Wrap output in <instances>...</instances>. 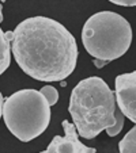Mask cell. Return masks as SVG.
<instances>
[{
    "label": "cell",
    "instance_id": "6da1fadb",
    "mask_svg": "<svg viewBox=\"0 0 136 153\" xmlns=\"http://www.w3.org/2000/svg\"><path fill=\"white\" fill-rule=\"evenodd\" d=\"M11 52L26 75L40 81H61L75 71V37L57 20L33 16L14 30Z\"/></svg>",
    "mask_w": 136,
    "mask_h": 153
},
{
    "label": "cell",
    "instance_id": "7a4b0ae2",
    "mask_svg": "<svg viewBox=\"0 0 136 153\" xmlns=\"http://www.w3.org/2000/svg\"><path fill=\"white\" fill-rule=\"evenodd\" d=\"M116 99L106 83L98 76L79 81L70 98V111L79 136L93 140L102 130L116 123Z\"/></svg>",
    "mask_w": 136,
    "mask_h": 153
},
{
    "label": "cell",
    "instance_id": "3957f363",
    "mask_svg": "<svg viewBox=\"0 0 136 153\" xmlns=\"http://www.w3.org/2000/svg\"><path fill=\"white\" fill-rule=\"evenodd\" d=\"M82 42L93 58L110 62L128 52L132 42V29L120 14L101 11L86 20L82 30Z\"/></svg>",
    "mask_w": 136,
    "mask_h": 153
},
{
    "label": "cell",
    "instance_id": "277c9868",
    "mask_svg": "<svg viewBox=\"0 0 136 153\" xmlns=\"http://www.w3.org/2000/svg\"><path fill=\"white\" fill-rule=\"evenodd\" d=\"M3 118L12 136L22 142H29L49 126L50 104L40 91L20 90L6 99Z\"/></svg>",
    "mask_w": 136,
    "mask_h": 153
},
{
    "label": "cell",
    "instance_id": "5b68a950",
    "mask_svg": "<svg viewBox=\"0 0 136 153\" xmlns=\"http://www.w3.org/2000/svg\"><path fill=\"white\" fill-rule=\"evenodd\" d=\"M114 92L121 113L136 125V71L117 76Z\"/></svg>",
    "mask_w": 136,
    "mask_h": 153
},
{
    "label": "cell",
    "instance_id": "8992f818",
    "mask_svg": "<svg viewBox=\"0 0 136 153\" xmlns=\"http://www.w3.org/2000/svg\"><path fill=\"white\" fill-rule=\"evenodd\" d=\"M63 129L65 131V136H56L47 150L41 153H97L95 148L86 146L79 141V134L74 123H71L70 121H63Z\"/></svg>",
    "mask_w": 136,
    "mask_h": 153
},
{
    "label": "cell",
    "instance_id": "52a82bcc",
    "mask_svg": "<svg viewBox=\"0 0 136 153\" xmlns=\"http://www.w3.org/2000/svg\"><path fill=\"white\" fill-rule=\"evenodd\" d=\"M14 39V31H6L0 29V75H3L11 62V41Z\"/></svg>",
    "mask_w": 136,
    "mask_h": 153
},
{
    "label": "cell",
    "instance_id": "ba28073f",
    "mask_svg": "<svg viewBox=\"0 0 136 153\" xmlns=\"http://www.w3.org/2000/svg\"><path fill=\"white\" fill-rule=\"evenodd\" d=\"M119 150L120 153H136V125L120 141Z\"/></svg>",
    "mask_w": 136,
    "mask_h": 153
},
{
    "label": "cell",
    "instance_id": "9c48e42d",
    "mask_svg": "<svg viewBox=\"0 0 136 153\" xmlns=\"http://www.w3.org/2000/svg\"><path fill=\"white\" fill-rule=\"evenodd\" d=\"M124 119H125V115L121 113V110H120V108H116V123H114V126L106 129L107 136L109 137L117 136V134L121 131L122 126H124Z\"/></svg>",
    "mask_w": 136,
    "mask_h": 153
},
{
    "label": "cell",
    "instance_id": "30bf717a",
    "mask_svg": "<svg viewBox=\"0 0 136 153\" xmlns=\"http://www.w3.org/2000/svg\"><path fill=\"white\" fill-rule=\"evenodd\" d=\"M40 92L44 96H45V99L48 100V103H49L50 106H53V104L57 103V100H59V92H57V90H56L55 87L45 85V87H42V88L40 90Z\"/></svg>",
    "mask_w": 136,
    "mask_h": 153
},
{
    "label": "cell",
    "instance_id": "8fae6325",
    "mask_svg": "<svg viewBox=\"0 0 136 153\" xmlns=\"http://www.w3.org/2000/svg\"><path fill=\"white\" fill-rule=\"evenodd\" d=\"M110 3L117 4V6L122 7H135L136 6V0H109Z\"/></svg>",
    "mask_w": 136,
    "mask_h": 153
},
{
    "label": "cell",
    "instance_id": "7c38bea8",
    "mask_svg": "<svg viewBox=\"0 0 136 153\" xmlns=\"http://www.w3.org/2000/svg\"><path fill=\"white\" fill-rule=\"evenodd\" d=\"M106 64H109V62L104 61V60H97V58H94V65H95L97 68H102V67H105Z\"/></svg>",
    "mask_w": 136,
    "mask_h": 153
},
{
    "label": "cell",
    "instance_id": "4fadbf2b",
    "mask_svg": "<svg viewBox=\"0 0 136 153\" xmlns=\"http://www.w3.org/2000/svg\"><path fill=\"white\" fill-rule=\"evenodd\" d=\"M3 104H4V98L2 95V92H0V118L3 117Z\"/></svg>",
    "mask_w": 136,
    "mask_h": 153
},
{
    "label": "cell",
    "instance_id": "5bb4252c",
    "mask_svg": "<svg viewBox=\"0 0 136 153\" xmlns=\"http://www.w3.org/2000/svg\"><path fill=\"white\" fill-rule=\"evenodd\" d=\"M2 11H3V4L0 3V23L3 22V14H2Z\"/></svg>",
    "mask_w": 136,
    "mask_h": 153
},
{
    "label": "cell",
    "instance_id": "9a60e30c",
    "mask_svg": "<svg viewBox=\"0 0 136 153\" xmlns=\"http://www.w3.org/2000/svg\"><path fill=\"white\" fill-rule=\"evenodd\" d=\"M0 1H7V0H0Z\"/></svg>",
    "mask_w": 136,
    "mask_h": 153
}]
</instances>
